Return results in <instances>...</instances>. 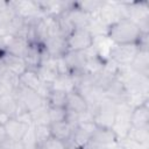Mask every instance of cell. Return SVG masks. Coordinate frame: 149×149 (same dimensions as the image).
Returning a JSON list of instances; mask_svg holds the SVG:
<instances>
[{
	"instance_id": "cell-1",
	"label": "cell",
	"mask_w": 149,
	"mask_h": 149,
	"mask_svg": "<svg viewBox=\"0 0 149 149\" xmlns=\"http://www.w3.org/2000/svg\"><path fill=\"white\" fill-rule=\"evenodd\" d=\"M141 29L129 19H121L107 28L106 36L113 44H136Z\"/></svg>"
},
{
	"instance_id": "cell-2",
	"label": "cell",
	"mask_w": 149,
	"mask_h": 149,
	"mask_svg": "<svg viewBox=\"0 0 149 149\" xmlns=\"http://www.w3.org/2000/svg\"><path fill=\"white\" fill-rule=\"evenodd\" d=\"M116 107L118 102L107 98H105L99 102V105L95 107L93 111V116H94V122L98 127L101 128H112L116 114Z\"/></svg>"
},
{
	"instance_id": "cell-3",
	"label": "cell",
	"mask_w": 149,
	"mask_h": 149,
	"mask_svg": "<svg viewBox=\"0 0 149 149\" xmlns=\"http://www.w3.org/2000/svg\"><path fill=\"white\" fill-rule=\"evenodd\" d=\"M127 19L133 21L142 33H149V3L148 1L127 2Z\"/></svg>"
},
{
	"instance_id": "cell-4",
	"label": "cell",
	"mask_w": 149,
	"mask_h": 149,
	"mask_svg": "<svg viewBox=\"0 0 149 149\" xmlns=\"http://www.w3.org/2000/svg\"><path fill=\"white\" fill-rule=\"evenodd\" d=\"M13 95L17 102V109H26L28 112L36 109L45 102L36 91L27 88L20 84L15 88Z\"/></svg>"
},
{
	"instance_id": "cell-5",
	"label": "cell",
	"mask_w": 149,
	"mask_h": 149,
	"mask_svg": "<svg viewBox=\"0 0 149 149\" xmlns=\"http://www.w3.org/2000/svg\"><path fill=\"white\" fill-rule=\"evenodd\" d=\"M130 112H132V107L126 101L118 104L114 123L111 128L114 132V134L116 135L118 141L121 139H125L127 136L129 129L132 128V126H130Z\"/></svg>"
},
{
	"instance_id": "cell-6",
	"label": "cell",
	"mask_w": 149,
	"mask_h": 149,
	"mask_svg": "<svg viewBox=\"0 0 149 149\" xmlns=\"http://www.w3.org/2000/svg\"><path fill=\"white\" fill-rule=\"evenodd\" d=\"M139 50L137 44H113L109 50L108 59L118 66H129Z\"/></svg>"
},
{
	"instance_id": "cell-7",
	"label": "cell",
	"mask_w": 149,
	"mask_h": 149,
	"mask_svg": "<svg viewBox=\"0 0 149 149\" xmlns=\"http://www.w3.org/2000/svg\"><path fill=\"white\" fill-rule=\"evenodd\" d=\"M68 50L72 52L85 51L93 45L94 37L88 29H73L66 37Z\"/></svg>"
},
{
	"instance_id": "cell-8",
	"label": "cell",
	"mask_w": 149,
	"mask_h": 149,
	"mask_svg": "<svg viewBox=\"0 0 149 149\" xmlns=\"http://www.w3.org/2000/svg\"><path fill=\"white\" fill-rule=\"evenodd\" d=\"M15 14L24 20H33L42 16V12L37 5V1H9Z\"/></svg>"
},
{
	"instance_id": "cell-9",
	"label": "cell",
	"mask_w": 149,
	"mask_h": 149,
	"mask_svg": "<svg viewBox=\"0 0 149 149\" xmlns=\"http://www.w3.org/2000/svg\"><path fill=\"white\" fill-rule=\"evenodd\" d=\"M42 47H43L45 55H48L51 58H56V59L64 57L69 52L65 37L63 36L50 37L42 43Z\"/></svg>"
},
{
	"instance_id": "cell-10",
	"label": "cell",
	"mask_w": 149,
	"mask_h": 149,
	"mask_svg": "<svg viewBox=\"0 0 149 149\" xmlns=\"http://www.w3.org/2000/svg\"><path fill=\"white\" fill-rule=\"evenodd\" d=\"M2 42H3V49L6 52L22 57V58H23V56L28 49V45L30 43L27 38L12 36L8 34H5L2 36Z\"/></svg>"
},
{
	"instance_id": "cell-11",
	"label": "cell",
	"mask_w": 149,
	"mask_h": 149,
	"mask_svg": "<svg viewBox=\"0 0 149 149\" xmlns=\"http://www.w3.org/2000/svg\"><path fill=\"white\" fill-rule=\"evenodd\" d=\"M66 17L73 29H87L92 19V15L77 8L72 1L71 7L65 12Z\"/></svg>"
},
{
	"instance_id": "cell-12",
	"label": "cell",
	"mask_w": 149,
	"mask_h": 149,
	"mask_svg": "<svg viewBox=\"0 0 149 149\" xmlns=\"http://www.w3.org/2000/svg\"><path fill=\"white\" fill-rule=\"evenodd\" d=\"M43 47L41 43L37 42H30L28 45V49L23 56V59L26 62V65L30 70H37L40 66L42 58H43Z\"/></svg>"
},
{
	"instance_id": "cell-13",
	"label": "cell",
	"mask_w": 149,
	"mask_h": 149,
	"mask_svg": "<svg viewBox=\"0 0 149 149\" xmlns=\"http://www.w3.org/2000/svg\"><path fill=\"white\" fill-rule=\"evenodd\" d=\"M6 133L8 136V140L10 142H21L30 126L19 121L15 118H10L6 123H5Z\"/></svg>"
},
{
	"instance_id": "cell-14",
	"label": "cell",
	"mask_w": 149,
	"mask_h": 149,
	"mask_svg": "<svg viewBox=\"0 0 149 149\" xmlns=\"http://www.w3.org/2000/svg\"><path fill=\"white\" fill-rule=\"evenodd\" d=\"M0 61L3 64V66L6 68V70H8L9 72L14 73L17 77H20L28 69L27 65H26V62H24V59L22 57L8 54L6 51L2 54Z\"/></svg>"
},
{
	"instance_id": "cell-15",
	"label": "cell",
	"mask_w": 149,
	"mask_h": 149,
	"mask_svg": "<svg viewBox=\"0 0 149 149\" xmlns=\"http://www.w3.org/2000/svg\"><path fill=\"white\" fill-rule=\"evenodd\" d=\"M149 102H144L132 108L130 112V126L134 128L149 127Z\"/></svg>"
},
{
	"instance_id": "cell-16",
	"label": "cell",
	"mask_w": 149,
	"mask_h": 149,
	"mask_svg": "<svg viewBox=\"0 0 149 149\" xmlns=\"http://www.w3.org/2000/svg\"><path fill=\"white\" fill-rule=\"evenodd\" d=\"M65 108H66L68 112L80 114V113H84V112L88 111V105H87L85 98L78 91H73V92L68 93Z\"/></svg>"
},
{
	"instance_id": "cell-17",
	"label": "cell",
	"mask_w": 149,
	"mask_h": 149,
	"mask_svg": "<svg viewBox=\"0 0 149 149\" xmlns=\"http://www.w3.org/2000/svg\"><path fill=\"white\" fill-rule=\"evenodd\" d=\"M50 134L52 137L61 140L63 142H66L69 144L72 133H73V127L66 122V121H59V122H52L50 123Z\"/></svg>"
},
{
	"instance_id": "cell-18",
	"label": "cell",
	"mask_w": 149,
	"mask_h": 149,
	"mask_svg": "<svg viewBox=\"0 0 149 149\" xmlns=\"http://www.w3.org/2000/svg\"><path fill=\"white\" fill-rule=\"evenodd\" d=\"M136 73H140L149 78V51L139 50L133 62L129 65Z\"/></svg>"
},
{
	"instance_id": "cell-19",
	"label": "cell",
	"mask_w": 149,
	"mask_h": 149,
	"mask_svg": "<svg viewBox=\"0 0 149 149\" xmlns=\"http://www.w3.org/2000/svg\"><path fill=\"white\" fill-rule=\"evenodd\" d=\"M91 140L97 142L98 144H101V146L106 147V148H108V147H111V146H113L118 142V137H116V135L114 134V132L112 129L101 128V127H98L95 129Z\"/></svg>"
},
{
	"instance_id": "cell-20",
	"label": "cell",
	"mask_w": 149,
	"mask_h": 149,
	"mask_svg": "<svg viewBox=\"0 0 149 149\" xmlns=\"http://www.w3.org/2000/svg\"><path fill=\"white\" fill-rule=\"evenodd\" d=\"M52 90H58L63 91L65 93H70L76 91V83L74 78L71 73H64V74H58L54 83L51 84Z\"/></svg>"
},
{
	"instance_id": "cell-21",
	"label": "cell",
	"mask_w": 149,
	"mask_h": 149,
	"mask_svg": "<svg viewBox=\"0 0 149 149\" xmlns=\"http://www.w3.org/2000/svg\"><path fill=\"white\" fill-rule=\"evenodd\" d=\"M19 81H20V85H22L27 88L34 90V91H37L40 88V86L42 85V81H41L36 70H30V69H27L19 77Z\"/></svg>"
},
{
	"instance_id": "cell-22",
	"label": "cell",
	"mask_w": 149,
	"mask_h": 149,
	"mask_svg": "<svg viewBox=\"0 0 149 149\" xmlns=\"http://www.w3.org/2000/svg\"><path fill=\"white\" fill-rule=\"evenodd\" d=\"M126 137L141 144V146H148L149 144V127H147V128L132 127Z\"/></svg>"
},
{
	"instance_id": "cell-23",
	"label": "cell",
	"mask_w": 149,
	"mask_h": 149,
	"mask_svg": "<svg viewBox=\"0 0 149 149\" xmlns=\"http://www.w3.org/2000/svg\"><path fill=\"white\" fill-rule=\"evenodd\" d=\"M66 99H68V93L51 88L48 98L45 99V102L49 107H65Z\"/></svg>"
},
{
	"instance_id": "cell-24",
	"label": "cell",
	"mask_w": 149,
	"mask_h": 149,
	"mask_svg": "<svg viewBox=\"0 0 149 149\" xmlns=\"http://www.w3.org/2000/svg\"><path fill=\"white\" fill-rule=\"evenodd\" d=\"M48 108L49 107H48L47 102H44L42 106H40L36 109L30 112L33 125H50Z\"/></svg>"
},
{
	"instance_id": "cell-25",
	"label": "cell",
	"mask_w": 149,
	"mask_h": 149,
	"mask_svg": "<svg viewBox=\"0 0 149 149\" xmlns=\"http://www.w3.org/2000/svg\"><path fill=\"white\" fill-rule=\"evenodd\" d=\"M0 112L7 114L9 118L15 116L17 112V102L13 94L0 98Z\"/></svg>"
},
{
	"instance_id": "cell-26",
	"label": "cell",
	"mask_w": 149,
	"mask_h": 149,
	"mask_svg": "<svg viewBox=\"0 0 149 149\" xmlns=\"http://www.w3.org/2000/svg\"><path fill=\"white\" fill-rule=\"evenodd\" d=\"M74 6L81 10H84L85 13L93 15L95 13L99 12V9L101 8L104 1H95V0H88V1H73Z\"/></svg>"
},
{
	"instance_id": "cell-27",
	"label": "cell",
	"mask_w": 149,
	"mask_h": 149,
	"mask_svg": "<svg viewBox=\"0 0 149 149\" xmlns=\"http://www.w3.org/2000/svg\"><path fill=\"white\" fill-rule=\"evenodd\" d=\"M49 126L50 125H33L34 134H35V137H36V141H37L38 146L43 144L51 136Z\"/></svg>"
},
{
	"instance_id": "cell-28",
	"label": "cell",
	"mask_w": 149,
	"mask_h": 149,
	"mask_svg": "<svg viewBox=\"0 0 149 149\" xmlns=\"http://www.w3.org/2000/svg\"><path fill=\"white\" fill-rule=\"evenodd\" d=\"M48 112H49L50 123L59 122V121H65L66 115H68V111H66L65 107H49Z\"/></svg>"
},
{
	"instance_id": "cell-29",
	"label": "cell",
	"mask_w": 149,
	"mask_h": 149,
	"mask_svg": "<svg viewBox=\"0 0 149 149\" xmlns=\"http://www.w3.org/2000/svg\"><path fill=\"white\" fill-rule=\"evenodd\" d=\"M42 149H69V144L61 140H57L50 136L43 144H41Z\"/></svg>"
},
{
	"instance_id": "cell-30",
	"label": "cell",
	"mask_w": 149,
	"mask_h": 149,
	"mask_svg": "<svg viewBox=\"0 0 149 149\" xmlns=\"http://www.w3.org/2000/svg\"><path fill=\"white\" fill-rule=\"evenodd\" d=\"M21 142L27 149H36V147L38 144H37V141H36V137H35V134H34L33 126H30V128L28 129V132L26 133V135L23 136Z\"/></svg>"
},
{
	"instance_id": "cell-31",
	"label": "cell",
	"mask_w": 149,
	"mask_h": 149,
	"mask_svg": "<svg viewBox=\"0 0 149 149\" xmlns=\"http://www.w3.org/2000/svg\"><path fill=\"white\" fill-rule=\"evenodd\" d=\"M15 86L8 81L7 79L0 77V98L2 97H6V95H12L15 91Z\"/></svg>"
},
{
	"instance_id": "cell-32",
	"label": "cell",
	"mask_w": 149,
	"mask_h": 149,
	"mask_svg": "<svg viewBox=\"0 0 149 149\" xmlns=\"http://www.w3.org/2000/svg\"><path fill=\"white\" fill-rule=\"evenodd\" d=\"M12 142L8 140L5 125H0V144H10Z\"/></svg>"
},
{
	"instance_id": "cell-33",
	"label": "cell",
	"mask_w": 149,
	"mask_h": 149,
	"mask_svg": "<svg viewBox=\"0 0 149 149\" xmlns=\"http://www.w3.org/2000/svg\"><path fill=\"white\" fill-rule=\"evenodd\" d=\"M9 149H27V148L22 144V142H12Z\"/></svg>"
},
{
	"instance_id": "cell-34",
	"label": "cell",
	"mask_w": 149,
	"mask_h": 149,
	"mask_svg": "<svg viewBox=\"0 0 149 149\" xmlns=\"http://www.w3.org/2000/svg\"><path fill=\"white\" fill-rule=\"evenodd\" d=\"M9 119H10V118H9L7 114H5V113L0 112V125H5Z\"/></svg>"
},
{
	"instance_id": "cell-35",
	"label": "cell",
	"mask_w": 149,
	"mask_h": 149,
	"mask_svg": "<svg viewBox=\"0 0 149 149\" xmlns=\"http://www.w3.org/2000/svg\"><path fill=\"white\" fill-rule=\"evenodd\" d=\"M107 149H122V147L119 144V142H116L115 144H113V146H111V147H108Z\"/></svg>"
},
{
	"instance_id": "cell-36",
	"label": "cell",
	"mask_w": 149,
	"mask_h": 149,
	"mask_svg": "<svg viewBox=\"0 0 149 149\" xmlns=\"http://www.w3.org/2000/svg\"><path fill=\"white\" fill-rule=\"evenodd\" d=\"M10 144H0V149H9Z\"/></svg>"
},
{
	"instance_id": "cell-37",
	"label": "cell",
	"mask_w": 149,
	"mask_h": 149,
	"mask_svg": "<svg viewBox=\"0 0 149 149\" xmlns=\"http://www.w3.org/2000/svg\"><path fill=\"white\" fill-rule=\"evenodd\" d=\"M36 149H42V147H41V146H37V147H36Z\"/></svg>"
}]
</instances>
